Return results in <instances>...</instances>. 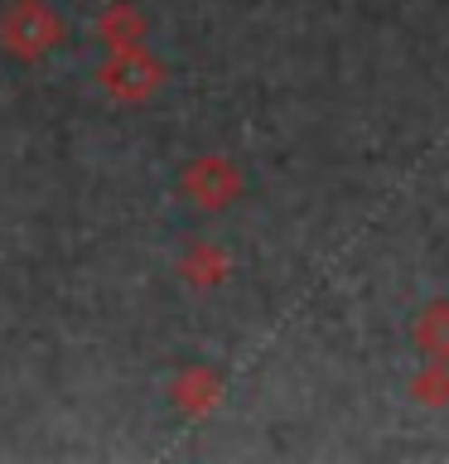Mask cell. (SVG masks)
I'll return each instance as SVG.
<instances>
[{
    "label": "cell",
    "mask_w": 449,
    "mask_h": 464,
    "mask_svg": "<svg viewBox=\"0 0 449 464\" xmlns=\"http://www.w3.org/2000/svg\"><path fill=\"white\" fill-rule=\"evenodd\" d=\"M97 87L121 107H140L165 87V63L145 49V44H126V49H107L97 63Z\"/></svg>",
    "instance_id": "cell-2"
},
{
    "label": "cell",
    "mask_w": 449,
    "mask_h": 464,
    "mask_svg": "<svg viewBox=\"0 0 449 464\" xmlns=\"http://www.w3.org/2000/svg\"><path fill=\"white\" fill-rule=\"evenodd\" d=\"M420 343H425L435 358H444V353H449V310H444V304L425 314V324H420Z\"/></svg>",
    "instance_id": "cell-7"
},
{
    "label": "cell",
    "mask_w": 449,
    "mask_h": 464,
    "mask_svg": "<svg viewBox=\"0 0 449 464\" xmlns=\"http://www.w3.org/2000/svg\"><path fill=\"white\" fill-rule=\"evenodd\" d=\"M179 194L203 213H223L227 203L242 194V174L223 155H198V160H188V169L179 174Z\"/></svg>",
    "instance_id": "cell-3"
},
{
    "label": "cell",
    "mask_w": 449,
    "mask_h": 464,
    "mask_svg": "<svg viewBox=\"0 0 449 464\" xmlns=\"http://www.w3.org/2000/svg\"><path fill=\"white\" fill-rule=\"evenodd\" d=\"M68 39V24L49 0H5L0 5V53L14 63H39Z\"/></svg>",
    "instance_id": "cell-1"
},
{
    "label": "cell",
    "mask_w": 449,
    "mask_h": 464,
    "mask_svg": "<svg viewBox=\"0 0 449 464\" xmlns=\"http://www.w3.org/2000/svg\"><path fill=\"white\" fill-rule=\"evenodd\" d=\"M169 401L179 406L184 416H208L217 401H223V382H217L213 368H184L174 372L169 382Z\"/></svg>",
    "instance_id": "cell-4"
},
{
    "label": "cell",
    "mask_w": 449,
    "mask_h": 464,
    "mask_svg": "<svg viewBox=\"0 0 449 464\" xmlns=\"http://www.w3.org/2000/svg\"><path fill=\"white\" fill-rule=\"evenodd\" d=\"M179 276L188 285H223L227 276V252L213 242H194L188 252L179 256Z\"/></svg>",
    "instance_id": "cell-6"
},
{
    "label": "cell",
    "mask_w": 449,
    "mask_h": 464,
    "mask_svg": "<svg viewBox=\"0 0 449 464\" xmlns=\"http://www.w3.org/2000/svg\"><path fill=\"white\" fill-rule=\"evenodd\" d=\"M145 29H150V20L130 5V0H116V5H107L97 14V39L107 44V49H126V44H140Z\"/></svg>",
    "instance_id": "cell-5"
}]
</instances>
